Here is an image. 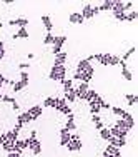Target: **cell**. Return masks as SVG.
Here are the masks:
<instances>
[{
    "mask_svg": "<svg viewBox=\"0 0 138 157\" xmlns=\"http://www.w3.org/2000/svg\"><path fill=\"white\" fill-rule=\"evenodd\" d=\"M33 119L30 117V114L28 112H24V114H20L17 117V124H20V125H25V124H28V122H32Z\"/></svg>",
    "mask_w": 138,
    "mask_h": 157,
    "instance_id": "8fae6325",
    "label": "cell"
},
{
    "mask_svg": "<svg viewBox=\"0 0 138 157\" xmlns=\"http://www.w3.org/2000/svg\"><path fill=\"white\" fill-rule=\"evenodd\" d=\"M138 18V12H130V13H126V22H133V20H136Z\"/></svg>",
    "mask_w": 138,
    "mask_h": 157,
    "instance_id": "74e56055",
    "label": "cell"
},
{
    "mask_svg": "<svg viewBox=\"0 0 138 157\" xmlns=\"http://www.w3.org/2000/svg\"><path fill=\"white\" fill-rule=\"evenodd\" d=\"M20 82L24 84V87H27V85H28V74L27 72H22L20 74Z\"/></svg>",
    "mask_w": 138,
    "mask_h": 157,
    "instance_id": "8d00e7d4",
    "label": "cell"
},
{
    "mask_svg": "<svg viewBox=\"0 0 138 157\" xmlns=\"http://www.w3.org/2000/svg\"><path fill=\"white\" fill-rule=\"evenodd\" d=\"M67 117H68V119H67V125H65V129L72 132V130H75V129H77V125H75V117H73V112H72V114H68Z\"/></svg>",
    "mask_w": 138,
    "mask_h": 157,
    "instance_id": "4fadbf2b",
    "label": "cell"
},
{
    "mask_svg": "<svg viewBox=\"0 0 138 157\" xmlns=\"http://www.w3.org/2000/svg\"><path fill=\"white\" fill-rule=\"evenodd\" d=\"M93 74H95V69H93V67H90V69L85 70V72H75L73 78H77V80H80V82H85V84H88V82L92 80Z\"/></svg>",
    "mask_w": 138,
    "mask_h": 157,
    "instance_id": "3957f363",
    "label": "cell"
},
{
    "mask_svg": "<svg viewBox=\"0 0 138 157\" xmlns=\"http://www.w3.org/2000/svg\"><path fill=\"white\" fill-rule=\"evenodd\" d=\"M108 130H110L111 137H118V139H126V136H128V130H122V129H118V127H115V125L108 127Z\"/></svg>",
    "mask_w": 138,
    "mask_h": 157,
    "instance_id": "5b68a950",
    "label": "cell"
},
{
    "mask_svg": "<svg viewBox=\"0 0 138 157\" xmlns=\"http://www.w3.org/2000/svg\"><path fill=\"white\" fill-rule=\"evenodd\" d=\"M105 154L111 155V157H122V152H120V149L113 147V145H107V149H105Z\"/></svg>",
    "mask_w": 138,
    "mask_h": 157,
    "instance_id": "9a60e30c",
    "label": "cell"
},
{
    "mask_svg": "<svg viewBox=\"0 0 138 157\" xmlns=\"http://www.w3.org/2000/svg\"><path fill=\"white\" fill-rule=\"evenodd\" d=\"M0 48H5V47H3V42H2V40H0Z\"/></svg>",
    "mask_w": 138,
    "mask_h": 157,
    "instance_id": "9f6ffc18",
    "label": "cell"
},
{
    "mask_svg": "<svg viewBox=\"0 0 138 157\" xmlns=\"http://www.w3.org/2000/svg\"><path fill=\"white\" fill-rule=\"evenodd\" d=\"M60 112H62V114H65V115H68V114H72V107H70V105H65Z\"/></svg>",
    "mask_w": 138,
    "mask_h": 157,
    "instance_id": "7bdbcfd3",
    "label": "cell"
},
{
    "mask_svg": "<svg viewBox=\"0 0 138 157\" xmlns=\"http://www.w3.org/2000/svg\"><path fill=\"white\" fill-rule=\"evenodd\" d=\"M98 132H100V137H102V139L103 140H107L108 142V139H110V130H108V127H103V129H100L98 130Z\"/></svg>",
    "mask_w": 138,
    "mask_h": 157,
    "instance_id": "f546056e",
    "label": "cell"
},
{
    "mask_svg": "<svg viewBox=\"0 0 138 157\" xmlns=\"http://www.w3.org/2000/svg\"><path fill=\"white\" fill-rule=\"evenodd\" d=\"M25 149H27V145H25V140L17 139L15 142H13V152H20V154H22V151H25Z\"/></svg>",
    "mask_w": 138,
    "mask_h": 157,
    "instance_id": "2e32d148",
    "label": "cell"
},
{
    "mask_svg": "<svg viewBox=\"0 0 138 157\" xmlns=\"http://www.w3.org/2000/svg\"><path fill=\"white\" fill-rule=\"evenodd\" d=\"M2 100H3V102H7V104H12L15 99H13V97H10V95H2Z\"/></svg>",
    "mask_w": 138,
    "mask_h": 157,
    "instance_id": "b9f144b4",
    "label": "cell"
},
{
    "mask_svg": "<svg viewBox=\"0 0 138 157\" xmlns=\"http://www.w3.org/2000/svg\"><path fill=\"white\" fill-rule=\"evenodd\" d=\"M18 67H20V70H22V72H25V70L28 69V63H20Z\"/></svg>",
    "mask_w": 138,
    "mask_h": 157,
    "instance_id": "7dc6e473",
    "label": "cell"
},
{
    "mask_svg": "<svg viewBox=\"0 0 138 157\" xmlns=\"http://www.w3.org/2000/svg\"><path fill=\"white\" fill-rule=\"evenodd\" d=\"M90 67H93V65H90V62H88L87 59H82V60L77 63V72H85V70H88Z\"/></svg>",
    "mask_w": 138,
    "mask_h": 157,
    "instance_id": "7c38bea8",
    "label": "cell"
},
{
    "mask_svg": "<svg viewBox=\"0 0 138 157\" xmlns=\"http://www.w3.org/2000/svg\"><path fill=\"white\" fill-rule=\"evenodd\" d=\"M53 40H55V35L52 32H48L45 35V39H43V44H47V45H53Z\"/></svg>",
    "mask_w": 138,
    "mask_h": 157,
    "instance_id": "d6a6232c",
    "label": "cell"
},
{
    "mask_svg": "<svg viewBox=\"0 0 138 157\" xmlns=\"http://www.w3.org/2000/svg\"><path fill=\"white\" fill-rule=\"evenodd\" d=\"M92 12H93V17H95V15H98V13H100L98 7H92Z\"/></svg>",
    "mask_w": 138,
    "mask_h": 157,
    "instance_id": "f907efd6",
    "label": "cell"
},
{
    "mask_svg": "<svg viewBox=\"0 0 138 157\" xmlns=\"http://www.w3.org/2000/svg\"><path fill=\"white\" fill-rule=\"evenodd\" d=\"M30 137H33V139H37V130H32V132H30Z\"/></svg>",
    "mask_w": 138,
    "mask_h": 157,
    "instance_id": "11a10c76",
    "label": "cell"
},
{
    "mask_svg": "<svg viewBox=\"0 0 138 157\" xmlns=\"http://www.w3.org/2000/svg\"><path fill=\"white\" fill-rule=\"evenodd\" d=\"M55 100H57V97H47V99L43 100V105H45V107H52V109H53V107H55Z\"/></svg>",
    "mask_w": 138,
    "mask_h": 157,
    "instance_id": "1f68e13d",
    "label": "cell"
},
{
    "mask_svg": "<svg viewBox=\"0 0 138 157\" xmlns=\"http://www.w3.org/2000/svg\"><path fill=\"white\" fill-rule=\"evenodd\" d=\"M80 15L83 17L85 20H87V18H92V17H93V12H92V5H90V3H87V5L83 7V10L80 12Z\"/></svg>",
    "mask_w": 138,
    "mask_h": 157,
    "instance_id": "d6986e66",
    "label": "cell"
},
{
    "mask_svg": "<svg viewBox=\"0 0 138 157\" xmlns=\"http://www.w3.org/2000/svg\"><path fill=\"white\" fill-rule=\"evenodd\" d=\"M115 18L120 22H126V13H120V15H115Z\"/></svg>",
    "mask_w": 138,
    "mask_h": 157,
    "instance_id": "ee69618b",
    "label": "cell"
},
{
    "mask_svg": "<svg viewBox=\"0 0 138 157\" xmlns=\"http://www.w3.org/2000/svg\"><path fill=\"white\" fill-rule=\"evenodd\" d=\"M103 157H111V155H108V154H105V152H103Z\"/></svg>",
    "mask_w": 138,
    "mask_h": 157,
    "instance_id": "6f0895ef",
    "label": "cell"
},
{
    "mask_svg": "<svg viewBox=\"0 0 138 157\" xmlns=\"http://www.w3.org/2000/svg\"><path fill=\"white\" fill-rule=\"evenodd\" d=\"M65 105H68L65 99H57V100H55V107H53V109H57L58 112H60V110H62Z\"/></svg>",
    "mask_w": 138,
    "mask_h": 157,
    "instance_id": "f1b7e54d",
    "label": "cell"
},
{
    "mask_svg": "<svg viewBox=\"0 0 138 157\" xmlns=\"http://www.w3.org/2000/svg\"><path fill=\"white\" fill-rule=\"evenodd\" d=\"M9 25H18L20 29H25L28 25V20L27 18H15V20H10Z\"/></svg>",
    "mask_w": 138,
    "mask_h": 157,
    "instance_id": "ffe728a7",
    "label": "cell"
},
{
    "mask_svg": "<svg viewBox=\"0 0 138 157\" xmlns=\"http://www.w3.org/2000/svg\"><path fill=\"white\" fill-rule=\"evenodd\" d=\"M82 140H80V137L77 136V134H72L70 136V140H68V144L65 145L68 151H72V152H77V151H82Z\"/></svg>",
    "mask_w": 138,
    "mask_h": 157,
    "instance_id": "7a4b0ae2",
    "label": "cell"
},
{
    "mask_svg": "<svg viewBox=\"0 0 138 157\" xmlns=\"http://www.w3.org/2000/svg\"><path fill=\"white\" fill-rule=\"evenodd\" d=\"M135 50H136V48H135V47H132V48H130L128 52H125V55H123V57L120 59V60L126 62V60H128V59H130V57H132V55H133V52H135Z\"/></svg>",
    "mask_w": 138,
    "mask_h": 157,
    "instance_id": "d590c367",
    "label": "cell"
},
{
    "mask_svg": "<svg viewBox=\"0 0 138 157\" xmlns=\"http://www.w3.org/2000/svg\"><path fill=\"white\" fill-rule=\"evenodd\" d=\"M42 22H43V25H45V29H47V33L52 32V29H53V24H52L50 17H48V15H42Z\"/></svg>",
    "mask_w": 138,
    "mask_h": 157,
    "instance_id": "cb8c5ba5",
    "label": "cell"
},
{
    "mask_svg": "<svg viewBox=\"0 0 138 157\" xmlns=\"http://www.w3.org/2000/svg\"><path fill=\"white\" fill-rule=\"evenodd\" d=\"M115 0H105V2L102 3V5L98 7L100 12H111V7H113Z\"/></svg>",
    "mask_w": 138,
    "mask_h": 157,
    "instance_id": "e0dca14e",
    "label": "cell"
},
{
    "mask_svg": "<svg viewBox=\"0 0 138 157\" xmlns=\"http://www.w3.org/2000/svg\"><path fill=\"white\" fill-rule=\"evenodd\" d=\"M13 39H28L27 29H18V32L13 33Z\"/></svg>",
    "mask_w": 138,
    "mask_h": 157,
    "instance_id": "484cf974",
    "label": "cell"
},
{
    "mask_svg": "<svg viewBox=\"0 0 138 157\" xmlns=\"http://www.w3.org/2000/svg\"><path fill=\"white\" fill-rule=\"evenodd\" d=\"M68 20H70V24L82 25V24L85 22V18L80 15V12H72V13H70V17H68Z\"/></svg>",
    "mask_w": 138,
    "mask_h": 157,
    "instance_id": "9c48e42d",
    "label": "cell"
},
{
    "mask_svg": "<svg viewBox=\"0 0 138 157\" xmlns=\"http://www.w3.org/2000/svg\"><path fill=\"white\" fill-rule=\"evenodd\" d=\"M42 110H43V109H42V105H32L27 112L30 114V117L33 119V121H37V119H38L40 115H42Z\"/></svg>",
    "mask_w": 138,
    "mask_h": 157,
    "instance_id": "8992f818",
    "label": "cell"
},
{
    "mask_svg": "<svg viewBox=\"0 0 138 157\" xmlns=\"http://www.w3.org/2000/svg\"><path fill=\"white\" fill-rule=\"evenodd\" d=\"M63 85V92H68V90H73V78H65L62 82Z\"/></svg>",
    "mask_w": 138,
    "mask_h": 157,
    "instance_id": "603a6c76",
    "label": "cell"
},
{
    "mask_svg": "<svg viewBox=\"0 0 138 157\" xmlns=\"http://www.w3.org/2000/svg\"><path fill=\"white\" fill-rule=\"evenodd\" d=\"M122 75L123 77H125V80H132V78H133V75H132V72H130V70H128V67H122Z\"/></svg>",
    "mask_w": 138,
    "mask_h": 157,
    "instance_id": "836d02e7",
    "label": "cell"
},
{
    "mask_svg": "<svg viewBox=\"0 0 138 157\" xmlns=\"http://www.w3.org/2000/svg\"><path fill=\"white\" fill-rule=\"evenodd\" d=\"M115 127H118V129H122V130H128V132H130L133 125H130L128 122H126V121H123V119H118V121L115 122Z\"/></svg>",
    "mask_w": 138,
    "mask_h": 157,
    "instance_id": "ac0fdd59",
    "label": "cell"
},
{
    "mask_svg": "<svg viewBox=\"0 0 138 157\" xmlns=\"http://www.w3.org/2000/svg\"><path fill=\"white\" fill-rule=\"evenodd\" d=\"M100 107H102V109H105V110H110V109H111V105H110L108 102H105V100L102 102V105H100Z\"/></svg>",
    "mask_w": 138,
    "mask_h": 157,
    "instance_id": "f6af8a7d",
    "label": "cell"
},
{
    "mask_svg": "<svg viewBox=\"0 0 138 157\" xmlns=\"http://www.w3.org/2000/svg\"><path fill=\"white\" fill-rule=\"evenodd\" d=\"M111 112H113L115 115H118V117H122V115L125 114L126 110H123V109H120V107H111Z\"/></svg>",
    "mask_w": 138,
    "mask_h": 157,
    "instance_id": "f35d334b",
    "label": "cell"
},
{
    "mask_svg": "<svg viewBox=\"0 0 138 157\" xmlns=\"http://www.w3.org/2000/svg\"><path fill=\"white\" fill-rule=\"evenodd\" d=\"M92 122H93V124L100 122V115H92Z\"/></svg>",
    "mask_w": 138,
    "mask_h": 157,
    "instance_id": "c3c4849f",
    "label": "cell"
},
{
    "mask_svg": "<svg viewBox=\"0 0 138 157\" xmlns=\"http://www.w3.org/2000/svg\"><path fill=\"white\" fill-rule=\"evenodd\" d=\"M125 99L128 100V105H135V104L138 102V97H136V95H133V94H126V95H125Z\"/></svg>",
    "mask_w": 138,
    "mask_h": 157,
    "instance_id": "e575fe53",
    "label": "cell"
},
{
    "mask_svg": "<svg viewBox=\"0 0 138 157\" xmlns=\"http://www.w3.org/2000/svg\"><path fill=\"white\" fill-rule=\"evenodd\" d=\"M108 144H110V145H113V147H117V149H122V147H125V145H126V139L110 137V139H108Z\"/></svg>",
    "mask_w": 138,
    "mask_h": 157,
    "instance_id": "ba28073f",
    "label": "cell"
},
{
    "mask_svg": "<svg viewBox=\"0 0 138 157\" xmlns=\"http://www.w3.org/2000/svg\"><path fill=\"white\" fill-rule=\"evenodd\" d=\"M0 90H2V85H0Z\"/></svg>",
    "mask_w": 138,
    "mask_h": 157,
    "instance_id": "91938a15",
    "label": "cell"
},
{
    "mask_svg": "<svg viewBox=\"0 0 138 157\" xmlns=\"http://www.w3.org/2000/svg\"><path fill=\"white\" fill-rule=\"evenodd\" d=\"M2 95H3V94H2V92H0V100H2Z\"/></svg>",
    "mask_w": 138,
    "mask_h": 157,
    "instance_id": "680465c9",
    "label": "cell"
},
{
    "mask_svg": "<svg viewBox=\"0 0 138 157\" xmlns=\"http://www.w3.org/2000/svg\"><path fill=\"white\" fill-rule=\"evenodd\" d=\"M118 62H120V57H117V55L110 57V65H118Z\"/></svg>",
    "mask_w": 138,
    "mask_h": 157,
    "instance_id": "60d3db41",
    "label": "cell"
},
{
    "mask_svg": "<svg viewBox=\"0 0 138 157\" xmlns=\"http://www.w3.org/2000/svg\"><path fill=\"white\" fill-rule=\"evenodd\" d=\"M65 60H67V54H65V52H60V54L55 55V63H53V65H63Z\"/></svg>",
    "mask_w": 138,
    "mask_h": 157,
    "instance_id": "7402d4cb",
    "label": "cell"
},
{
    "mask_svg": "<svg viewBox=\"0 0 138 157\" xmlns=\"http://www.w3.org/2000/svg\"><path fill=\"white\" fill-rule=\"evenodd\" d=\"M70 136H72V132H70V130H67L65 127H63V129L60 130V145H67V144H68Z\"/></svg>",
    "mask_w": 138,
    "mask_h": 157,
    "instance_id": "30bf717a",
    "label": "cell"
},
{
    "mask_svg": "<svg viewBox=\"0 0 138 157\" xmlns=\"http://www.w3.org/2000/svg\"><path fill=\"white\" fill-rule=\"evenodd\" d=\"M0 147L3 149V151H7V152H13V140H9V139H5L0 144Z\"/></svg>",
    "mask_w": 138,
    "mask_h": 157,
    "instance_id": "44dd1931",
    "label": "cell"
},
{
    "mask_svg": "<svg viewBox=\"0 0 138 157\" xmlns=\"http://www.w3.org/2000/svg\"><path fill=\"white\" fill-rule=\"evenodd\" d=\"M5 137H7L9 140H13V142H15V140L18 139V132L12 129V130H9V132H5Z\"/></svg>",
    "mask_w": 138,
    "mask_h": 157,
    "instance_id": "4dcf8cb0",
    "label": "cell"
},
{
    "mask_svg": "<svg viewBox=\"0 0 138 157\" xmlns=\"http://www.w3.org/2000/svg\"><path fill=\"white\" fill-rule=\"evenodd\" d=\"M18 107H20V105H18V102H17V100H13V102H12V109L13 110H18Z\"/></svg>",
    "mask_w": 138,
    "mask_h": 157,
    "instance_id": "816d5d0a",
    "label": "cell"
},
{
    "mask_svg": "<svg viewBox=\"0 0 138 157\" xmlns=\"http://www.w3.org/2000/svg\"><path fill=\"white\" fill-rule=\"evenodd\" d=\"M25 145H27V149H32V152H33L35 155H38L40 152H42V144H40L37 139H33V137L25 139Z\"/></svg>",
    "mask_w": 138,
    "mask_h": 157,
    "instance_id": "277c9868",
    "label": "cell"
},
{
    "mask_svg": "<svg viewBox=\"0 0 138 157\" xmlns=\"http://www.w3.org/2000/svg\"><path fill=\"white\" fill-rule=\"evenodd\" d=\"M20 152H9V157H20Z\"/></svg>",
    "mask_w": 138,
    "mask_h": 157,
    "instance_id": "f5cc1de1",
    "label": "cell"
},
{
    "mask_svg": "<svg viewBox=\"0 0 138 157\" xmlns=\"http://www.w3.org/2000/svg\"><path fill=\"white\" fill-rule=\"evenodd\" d=\"M111 13H113V17H115V15H120V13H126L123 2H117V0H115L113 7H111Z\"/></svg>",
    "mask_w": 138,
    "mask_h": 157,
    "instance_id": "52a82bcc",
    "label": "cell"
},
{
    "mask_svg": "<svg viewBox=\"0 0 138 157\" xmlns=\"http://www.w3.org/2000/svg\"><path fill=\"white\" fill-rule=\"evenodd\" d=\"M65 74H67V67L65 65H53V67H52V70H50L48 78H50V80L63 82V80H65Z\"/></svg>",
    "mask_w": 138,
    "mask_h": 157,
    "instance_id": "6da1fadb",
    "label": "cell"
},
{
    "mask_svg": "<svg viewBox=\"0 0 138 157\" xmlns=\"http://www.w3.org/2000/svg\"><path fill=\"white\" fill-rule=\"evenodd\" d=\"M63 99L67 100V104H68V102H75V100H77V97H75V89H73V90L65 92V97H63Z\"/></svg>",
    "mask_w": 138,
    "mask_h": 157,
    "instance_id": "4316f807",
    "label": "cell"
},
{
    "mask_svg": "<svg viewBox=\"0 0 138 157\" xmlns=\"http://www.w3.org/2000/svg\"><path fill=\"white\" fill-rule=\"evenodd\" d=\"M67 42V37L65 35H60V37H55V40H53V47H57V48H62L63 47V44Z\"/></svg>",
    "mask_w": 138,
    "mask_h": 157,
    "instance_id": "d4e9b609",
    "label": "cell"
},
{
    "mask_svg": "<svg viewBox=\"0 0 138 157\" xmlns=\"http://www.w3.org/2000/svg\"><path fill=\"white\" fill-rule=\"evenodd\" d=\"M103 127H105V125H103V124H102V121H100V122H96V124H95V129H96V130H100V129H103Z\"/></svg>",
    "mask_w": 138,
    "mask_h": 157,
    "instance_id": "681fc988",
    "label": "cell"
},
{
    "mask_svg": "<svg viewBox=\"0 0 138 157\" xmlns=\"http://www.w3.org/2000/svg\"><path fill=\"white\" fill-rule=\"evenodd\" d=\"M12 87H13V92H20L22 89H24V84H22V82L18 80V82H15V84L12 85Z\"/></svg>",
    "mask_w": 138,
    "mask_h": 157,
    "instance_id": "ab89813d",
    "label": "cell"
},
{
    "mask_svg": "<svg viewBox=\"0 0 138 157\" xmlns=\"http://www.w3.org/2000/svg\"><path fill=\"white\" fill-rule=\"evenodd\" d=\"M98 95V92H95V90H92V89H88L87 90V94H85V97H83V100H87V102H92L95 97Z\"/></svg>",
    "mask_w": 138,
    "mask_h": 157,
    "instance_id": "83f0119b",
    "label": "cell"
},
{
    "mask_svg": "<svg viewBox=\"0 0 138 157\" xmlns=\"http://www.w3.org/2000/svg\"><path fill=\"white\" fill-rule=\"evenodd\" d=\"M88 105H90V112H92V115H98L100 114V110H102V104L100 102H96V100H92V102H88Z\"/></svg>",
    "mask_w": 138,
    "mask_h": 157,
    "instance_id": "5bb4252c",
    "label": "cell"
},
{
    "mask_svg": "<svg viewBox=\"0 0 138 157\" xmlns=\"http://www.w3.org/2000/svg\"><path fill=\"white\" fill-rule=\"evenodd\" d=\"M5 57V48H0V60Z\"/></svg>",
    "mask_w": 138,
    "mask_h": 157,
    "instance_id": "db71d44e",
    "label": "cell"
},
{
    "mask_svg": "<svg viewBox=\"0 0 138 157\" xmlns=\"http://www.w3.org/2000/svg\"><path fill=\"white\" fill-rule=\"evenodd\" d=\"M123 5H125V12H126V10H130L133 7V2H123Z\"/></svg>",
    "mask_w": 138,
    "mask_h": 157,
    "instance_id": "bcb514c9",
    "label": "cell"
}]
</instances>
